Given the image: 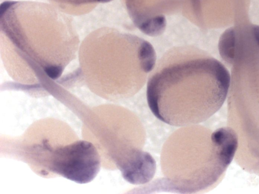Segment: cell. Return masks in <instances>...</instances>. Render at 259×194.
<instances>
[{
    "instance_id": "obj_1",
    "label": "cell",
    "mask_w": 259,
    "mask_h": 194,
    "mask_svg": "<svg viewBox=\"0 0 259 194\" xmlns=\"http://www.w3.org/2000/svg\"><path fill=\"white\" fill-rule=\"evenodd\" d=\"M154 69L147 83L148 104L157 119L171 126L207 120L222 106L230 86L225 66L193 47L171 49Z\"/></svg>"
},
{
    "instance_id": "obj_2",
    "label": "cell",
    "mask_w": 259,
    "mask_h": 194,
    "mask_svg": "<svg viewBox=\"0 0 259 194\" xmlns=\"http://www.w3.org/2000/svg\"><path fill=\"white\" fill-rule=\"evenodd\" d=\"M100 168V158L95 146L79 140L58 148L53 153L52 171L80 184L87 183L96 176Z\"/></svg>"
},
{
    "instance_id": "obj_3",
    "label": "cell",
    "mask_w": 259,
    "mask_h": 194,
    "mask_svg": "<svg viewBox=\"0 0 259 194\" xmlns=\"http://www.w3.org/2000/svg\"><path fill=\"white\" fill-rule=\"evenodd\" d=\"M44 71L50 78L56 80L60 76L63 69L60 66L51 65L46 67Z\"/></svg>"
}]
</instances>
